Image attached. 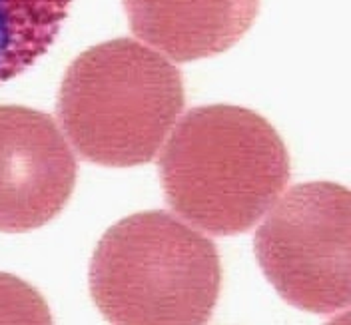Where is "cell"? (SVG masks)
Returning a JSON list of instances; mask_svg holds the SVG:
<instances>
[{"label": "cell", "mask_w": 351, "mask_h": 325, "mask_svg": "<svg viewBox=\"0 0 351 325\" xmlns=\"http://www.w3.org/2000/svg\"><path fill=\"white\" fill-rule=\"evenodd\" d=\"M160 173L178 217L212 236L247 232L282 195L289 158L274 126L252 110H190L162 146Z\"/></svg>", "instance_id": "cell-1"}, {"label": "cell", "mask_w": 351, "mask_h": 325, "mask_svg": "<svg viewBox=\"0 0 351 325\" xmlns=\"http://www.w3.org/2000/svg\"><path fill=\"white\" fill-rule=\"evenodd\" d=\"M184 108L182 74L148 44L118 38L80 54L68 68L58 116L86 160L130 168L150 162Z\"/></svg>", "instance_id": "cell-2"}, {"label": "cell", "mask_w": 351, "mask_h": 325, "mask_svg": "<svg viewBox=\"0 0 351 325\" xmlns=\"http://www.w3.org/2000/svg\"><path fill=\"white\" fill-rule=\"evenodd\" d=\"M216 245L168 212L118 221L90 265L92 298L112 324H204L218 302Z\"/></svg>", "instance_id": "cell-3"}, {"label": "cell", "mask_w": 351, "mask_h": 325, "mask_svg": "<svg viewBox=\"0 0 351 325\" xmlns=\"http://www.w3.org/2000/svg\"><path fill=\"white\" fill-rule=\"evenodd\" d=\"M265 278L287 304L335 313L351 302V197L343 186H293L256 234Z\"/></svg>", "instance_id": "cell-4"}, {"label": "cell", "mask_w": 351, "mask_h": 325, "mask_svg": "<svg viewBox=\"0 0 351 325\" xmlns=\"http://www.w3.org/2000/svg\"><path fill=\"white\" fill-rule=\"evenodd\" d=\"M76 184V160L50 116L0 106V232L36 230L58 216Z\"/></svg>", "instance_id": "cell-5"}, {"label": "cell", "mask_w": 351, "mask_h": 325, "mask_svg": "<svg viewBox=\"0 0 351 325\" xmlns=\"http://www.w3.org/2000/svg\"><path fill=\"white\" fill-rule=\"evenodd\" d=\"M134 34L176 62L226 52L256 21L260 0H124Z\"/></svg>", "instance_id": "cell-6"}, {"label": "cell", "mask_w": 351, "mask_h": 325, "mask_svg": "<svg viewBox=\"0 0 351 325\" xmlns=\"http://www.w3.org/2000/svg\"><path fill=\"white\" fill-rule=\"evenodd\" d=\"M72 0H0V84L52 46Z\"/></svg>", "instance_id": "cell-7"}, {"label": "cell", "mask_w": 351, "mask_h": 325, "mask_svg": "<svg viewBox=\"0 0 351 325\" xmlns=\"http://www.w3.org/2000/svg\"><path fill=\"white\" fill-rule=\"evenodd\" d=\"M0 324H50V311L34 287L0 274Z\"/></svg>", "instance_id": "cell-8"}]
</instances>
